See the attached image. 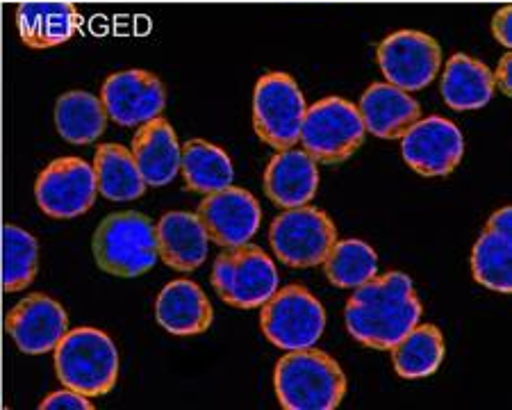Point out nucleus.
I'll use <instances>...</instances> for the list:
<instances>
[{
	"label": "nucleus",
	"instance_id": "c756f323",
	"mask_svg": "<svg viewBox=\"0 0 512 410\" xmlns=\"http://www.w3.org/2000/svg\"><path fill=\"white\" fill-rule=\"evenodd\" d=\"M39 408L41 410H94V404H92V399L80 395V392L64 388V390H57V392H51V395H46L44 399H41Z\"/></svg>",
	"mask_w": 512,
	"mask_h": 410
},
{
	"label": "nucleus",
	"instance_id": "393cba45",
	"mask_svg": "<svg viewBox=\"0 0 512 410\" xmlns=\"http://www.w3.org/2000/svg\"><path fill=\"white\" fill-rule=\"evenodd\" d=\"M98 194L112 203L137 201L146 194V183L132 153L121 144H103L94 155Z\"/></svg>",
	"mask_w": 512,
	"mask_h": 410
},
{
	"label": "nucleus",
	"instance_id": "6e6552de",
	"mask_svg": "<svg viewBox=\"0 0 512 410\" xmlns=\"http://www.w3.org/2000/svg\"><path fill=\"white\" fill-rule=\"evenodd\" d=\"M260 328L278 349H308L324 335L326 310L308 287L287 285L260 308Z\"/></svg>",
	"mask_w": 512,
	"mask_h": 410
},
{
	"label": "nucleus",
	"instance_id": "9d476101",
	"mask_svg": "<svg viewBox=\"0 0 512 410\" xmlns=\"http://www.w3.org/2000/svg\"><path fill=\"white\" fill-rule=\"evenodd\" d=\"M376 62L390 85L403 92H419L440 73L442 48L426 32L396 30L378 44Z\"/></svg>",
	"mask_w": 512,
	"mask_h": 410
},
{
	"label": "nucleus",
	"instance_id": "5701e85b",
	"mask_svg": "<svg viewBox=\"0 0 512 410\" xmlns=\"http://www.w3.org/2000/svg\"><path fill=\"white\" fill-rule=\"evenodd\" d=\"M53 121L57 135L73 146L98 142L107 128V114L101 98L85 89H71L57 98Z\"/></svg>",
	"mask_w": 512,
	"mask_h": 410
},
{
	"label": "nucleus",
	"instance_id": "aec40b11",
	"mask_svg": "<svg viewBox=\"0 0 512 410\" xmlns=\"http://www.w3.org/2000/svg\"><path fill=\"white\" fill-rule=\"evenodd\" d=\"M130 153L137 162L146 187H167L180 174L183 146L178 142L176 130L164 117L137 128L135 137H132Z\"/></svg>",
	"mask_w": 512,
	"mask_h": 410
},
{
	"label": "nucleus",
	"instance_id": "f257e3e1",
	"mask_svg": "<svg viewBox=\"0 0 512 410\" xmlns=\"http://www.w3.org/2000/svg\"><path fill=\"white\" fill-rule=\"evenodd\" d=\"M421 313L424 308L412 278L403 272H387L355 287L346 303L344 322L355 342L387 351L419 324Z\"/></svg>",
	"mask_w": 512,
	"mask_h": 410
},
{
	"label": "nucleus",
	"instance_id": "a878e982",
	"mask_svg": "<svg viewBox=\"0 0 512 410\" xmlns=\"http://www.w3.org/2000/svg\"><path fill=\"white\" fill-rule=\"evenodd\" d=\"M390 351L394 372L401 379L417 381L433 376L440 369L447 347L442 331L435 324H417Z\"/></svg>",
	"mask_w": 512,
	"mask_h": 410
},
{
	"label": "nucleus",
	"instance_id": "473e14b6",
	"mask_svg": "<svg viewBox=\"0 0 512 410\" xmlns=\"http://www.w3.org/2000/svg\"><path fill=\"white\" fill-rule=\"evenodd\" d=\"M485 228H490V231H499V233H510L512 235V208L506 205V208H501L494 212V215L487 219Z\"/></svg>",
	"mask_w": 512,
	"mask_h": 410
},
{
	"label": "nucleus",
	"instance_id": "1a4fd4ad",
	"mask_svg": "<svg viewBox=\"0 0 512 410\" xmlns=\"http://www.w3.org/2000/svg\"><path fill=\"white\" fill-rule=\"evenodd\" d=\"M337 242V228L324 210L301 205L289 208L274 219L269 228V244L274 256L287 267L308 269L326 260Z\"/></svg>",
	"mask_w": 512,
	"mask_h": 410
},
{
	"label": "nucleus",
	"instance_id": "6ab92c4d",
	"mask_svg": "<svg viewBox=\"0 0 512 410\" xmlns=\"http://www.w3.org/2000/svg\"><path fill=\"white\" fill-rule=\"evenodd\" d=\"M358 112L367 133L378 139H401L421 119L417 98L390 82L369 85L360 98Z\"/></svg>",
	"mask_w": 512,
	"mask_h": 410
},
{
	"label": "nucleus",
	"instance_id": "7c9ffc66",
	"mask_svg": "<svg viewBox=\"0 0 512 410\" xmlns=\"http://www.w3.org/2000/svg\"><path fill=\"white\" fill-rule=\"evenodd\" d=\"M492 35L501 46L512 48V5H503L492 19Z\"/></svg>",
	"mask_w": 512,
	"mask_h": 410
},
{
	"label": "nucleus",
	"instance_id": "a211bd4d",
	"mask_svg": "<svg viewBox=\"0 0 512 410\" xmlns=\"http://www.w3.org/2000/svg\"><path fill=\"white\" fill-rule=\"evenodd\" d=\"M155 319L167 333L192 338L210 331L214 308L201 285L189 278H176L164 285L155 299Z\"/></svg>",
	"mask_w": 512,
	"mask_h": 410
},
{
	"label": "nucleus",
	"instance_id": "dca6fc26",
	"mask_svg": "<svg viewBox=\"0 0 512 410\" xmlns=\"http://www.w3.org/2000/svg\"><path fill=\"white\" fill-rule=\"evenodd\" d=\"M23 46L48 51L71 41L82 26V14L71 0H26L14 12Z\"/></svg>",
	"mask_w": 512,
	"mask_h": 410
},
{
	"label": "nucleus",
	"instance_id": "412c9836",
	"mask_svg": "<svg viewBox=\"0 0 512 410\" xmlns=\"http://www.w3.org/2000/svg\"><path fill=\"white\" fill-rule=\"evenodd\" d=\"M319 190L317 162L305 151L283 149L269 160L264 169V194L278 208L308 205Z\"/></svg>",
	"mask_w": 512,
	"mask_h": 410
},
{
	"label": "nucleus",
	"instance_id": "bb28decb",
	"mask_svg": "<svg viewBox=\"0 0 512 410\" xmlns=\"http://www.w3.org/2000/svg\"><path fill=\"white\" fill-rule=\"evenodd\" d=\"M476 283L499 294L512 292V235L485 228L472 249Z\"/></svg>",
	"mask_w": 512,
	"mask_h": 410
},
{
	"label": "nucleus",
	"instance_id": "c85d7f7f",
	"mask_svg": "<svg viewBox=\"0 0 512 410\" xmlns=\"http://www.w3.org/2000/svg\"><path fill=\"white\" fill-rule=\"evenodd\" d=\"M39 272V242L26 228L3 226V290L7 294L28 290Z\"/></svg>",
	"mask_w": 512,
	"mask_h": 410
},
{
	"label": "nucleus",
	"instance_id": "f3484780",
	"mask_svg": "<svg viewBox=\"0 0 512 410\" xmlns=\"http://www.w3.org/2000/svg\"><path fill=\"white\" fill-rule=\"evenodd\" d=\"M160 260L173 272L189 274L208 260L210 235L196 212L171 210L155 224Z\"/></svg>",
	"mask_w": 512,
	"mask_h": 410
},
{
	"label": "nucleus",
	"instance_id": "4be33fe9",
	"mask_svg": "<svg viewBox=\"0 0 512 410\" xmlns=\"http://www.w3.org/2000/svg\"><path fill=\"white\" fill-rule=\"evenodd\" d=\"M440 92L451 110L474 112L490 105L497 89L487 64L467 53H456L444 64Z\"/></svg>",
	"mask_w": 512,
	"mask_h": 410
},
{
	"label": "nucleus",
	"instance_id": "2f4dec72",
	"mask_svg": "<svg viewBox=\"0 0 512 410\" xmlns=\"http://www.w3.org/2000/svg\"><path fill=\"white\" fill-rule=\"evenodd\" d=\"M492 78H494V89H499V92L506 96L512 94V53H506L501 57L499 67L492 73Z\"/></svg>",
	"mask_w": 512,
	"mask_h": 410
},
{
	"label": "nucleus",
	"instance_id": "cd10ccee",
	"mask_svg": "<svg viewBox=\"0 0 512 410\" xmlns=\"http://www.w3.org/2000/svg\"><path fill=\"white\" fill-rule=\"evenodd\" d=\"M321 265L328 281L342 290H355L378 276L376 251L362 240H337Z\"/></svg>",
	"mask_w": 512,
	"mask_h": 410
},
{
	"label": "nucleus",
	"instance_id": "ddd939ff",
	"mask_svg": "<svg viewBox=\"0 0 512 410\" xmlns=\"http://www.w3.org/2000/svg\"><path fill=\"white\" fill-rule=\"evenodd\" d=\"M401 155L412 171L426 178H442L456 171L465 155V139L456 123L444 117L419 119L401 137Z\"/></svg>",
	"mask_w": 512,
	"mask_h": 410
},
{
	"label": "nucleus",
	"instance_id": "0eeeda50",
	"mask_svg": "<svg viewBox=\"0 0 512 410\" xmlns=\"http://www.w3.org/2000/svg\"><path fill=\"white\" fill-rule=\"evenodd\" d=\"M308 103L289 73L269 71L253 87V130L271 149H294Z\"/></svg>",
	"mask_w": 512,
	"mask_h": 410
},
{
	"label": "nucleus",
	"instance_id": "f8f14e48",
	"mask_svg": "<svg viewBox=\"0 0 512 410\" xmlns=\"http://www.w3.org/2000/svg\"><path fill=\"white\" fill-rule=\"evenodd\" d=\"M107 119L121 128H139L162 117L167 108V87L146 69H123L107 76L101 85Z\"/></svg>",
	"mask_w": 512,
	"mask_h": 410
},
{
	"label": "nucleus",
	"instance_id": "39448f33",
	"mask_svg": "<svg viewBox=\"0 0 512 410\" xmlns=\"http://www.w3.org/2000/svg\"><path fill=\"white\" fill-rule=\"evenodd\" d=\"M365 135L358 105L328 96L305 112L299 144L317 164H342L365 144Z\"/></svg>",
	"mask_w": 512,
	"mask_h": 410
},
{
	"label": "nucleus",
	"instance_id": "20e7f679",
	"mask_svg": "<svg viewBox=\"0 0 512 410\" xmlns=\"http://www.w3.org/2000/svg\"><path fill=\"white\" fill-rule=\"evenodd\" d=\"M92 251L96 265L117 278H137L158 265V233L144 212H112L98 224Z\"/></svg>",
	"mask_w": 512,
	"mask_h": 410
},
{
	"label": "nucleus",
	"instance_id": "b1692460",
	"mask_svg": "<svg viewBox=\"0 0 512 410\" xmlns=\"http://www.w3.org/2000/svg\"><path fill=\"white\" fill-rule=\"evenodd\" d=\"M180 174L196 194H214L235 183L233 160L221 146L208 139H189L180 155Z\"/></svg>",
	"mask_w": 512,
	"mask_h": 410
},
{
	"label": "nucleus",
	"instance_id": "7ed1b4c3",
	"mask_svg": "<svg viewBox=\"0 0 512 410\" xmlns=\"http://www.w3.org/2000/svg\"><path fill=\"white\" fill-rule=\"evenodd\" d=\"M53 365L64 388L89 399L110 395L119 379L117 344L94 326L69 328L53 349Z\"/></svg>",
	"mask_w": 512,
	"mask_h": 410
},
{
	"label": "nucleus",
	"instance_id": "f03ea898",
	"mask_svg": "<svg viewBox=\"0 0 512 410\" xmlns=\"http://www.w3.org/2000/svg\"><path fill=\"white\" fill-rule=\"evenodd\" d=\"M278 404L285 410H335L346 397V374L326 351L296 349L278 360L274 372Z\"/></svg>",
	"mask_w": 512,
	"mask_h": 410
},
{
	"label": "nucleus",
	"instance_id": "2eb2a0df",
	"mask_svg": "<svg viewBox=\"0 0 512 410\" xmlns=\"http://www.w3.org/2000/svg\"><path fill=\"white\" fill-rule=\"evenodd\" d=\"M196 215L203 221L210 242L224 246V249L249 244L262 224L258 199L249 190L235 185L205 196Z\"/></svg>",
	"mask_w": 512,
	"mask_h": 410
},
{
	"label": "nucleus",
	"instance_id": "423d86ee",
	"mask_svg": "<svg viewBox=\"0 0 512 410\" xmlns=\"http://www.w3.org/2000/svg\"><path fill=\"white\" fill-rule=\"evenodd\" d=\"M210 281L219 299L237 310H260L278 290V269L255 244L228 249L214 260Z\"/></svg>",
	"mask_w": 512,
	"mask_h": 410
},
{
	"label": "nucleus",
	"instance_id": "4468645a",
	"mask_svg": "<svg viewBox=\"0 0 512 410\" xmlns=\"http://www.w3.org/2000/svg\"><path fill=\"white\" fill-rule=\"evenodd\" d=\"M69 331V315L60 301L48 294H28L5 317V333L26 356H44L60 344Z\"/></svg>",
	"mask_w": 512,
	"mask_h": 410
},
{
	"label": "nucleus",
	"instance_id": "9b49d317",
	"mask_svg": "<svg viewBox=\"0 0 512 410\" xmlns=\"http://www.w3.org/2000/svg\"><path fill=\"white\" fill-rule=\"evenodd\" d=\"M98 196L94 167L82 158H57L37 176L35 201L51 219H78L94 208Z\"/></svg>",
	"mask_w": 512,
	"mask_h": 410
}]
</instances>
